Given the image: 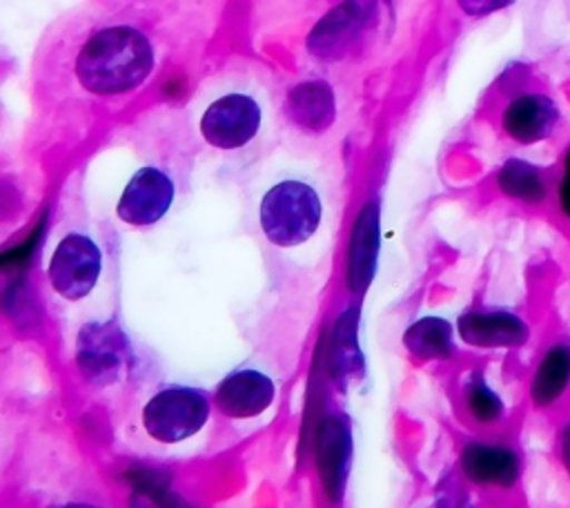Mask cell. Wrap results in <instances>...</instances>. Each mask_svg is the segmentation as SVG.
<instances>
[{
  "mask_svg": "<svg viewBox=\"0 0 570 508\" xmlns=\"http://www.w3.org/2000/svg\"><path fill=\"white\" fill-rule=\"evenodd\" d=\"M267 89L249 76L225 74L198 91L191 123L203 143L218 152H243L272 129Z\"/></svg>",
  "mask_w": 570,
  "mask_h": 508,
  "instance_id": "7a4b0ae2",
  "label": "cell"
},
{
  "mask_svg": "<svg viewBox=\"0 0 570 508\" xmlns=\"http://www.w3.org/2000/svg\"><path fill=\"white\" fill-rule=\"evenodd\" d=\"M459 7L472 16V18H481V16H490L494 11L505 9L508 4H512L514 0H456Z\"/></svg>",
  "mask_w": 570,
  "mask_h": 508,
  "instance_id": "603a6c76",
  "label": "cell"
},
{
  "mask_svg": "<svg viewBox=\"0 0 570 508\" xmlns=\"http://www.w3.org/2000/svg\"><path fill=\"white\" fill-rule=\"evenodd\" d=\"M497 187L505 198L528 207H539L554 194V183L548 169L519 156L503 160L497 172Z\"/></svg>",
  "mask_w": 570,
  "mask_h": 508,
  "instance_id": "2e32d148",
  "label": "cell"
},
{
  "mask_svg": "<svg viewBox=\"0 0 570 508\" xmlns=\"http://www.w3.org/2000/svg\"><path fill=\"white\" fill-rule=\"evenodd\" d=\"M62 508H94V506H87V504H67Z\"/></svg>",
  "mask_w": 570,
  "mask_h": 508,
  "instance_id": "cb8c5ba5",
  "label": "cell"
},
{
  "mask_svg": "<svg viewBox=\"0 0 570 508\" xmlns=\"http://www.w3.org/2000/svg\"><path fill=\"white\" fill-rule=\"evenodd\" d=\"M358 365L361 361H358V348L354 339V321H352V314H345L336 325V345H334L332 368L336 377H345V374H354Z\"/></svg>",
  "mask_w": 570,
  "mask_h": 508,
  "instance_id": "ffe728a7",
  "label": "cell"
},
{
  "mask_svg": "<svg viewBox=\"0 0 570 508\" xmlns=\"http://www.w3.org/2000/svg\"><path fill=\"white\" fill-rule=\"evenodd\" d=\"M376 256V207L367 205L354 227V243L350 256V283L363 290L370 283Z\"/></svg>",
  "mask_w": 570,
  "mask_h": 508,
  "instance_id": "ac0fdd59",
  "label": "cell"
},
{
  "mask_svg": "<svg viewBox=\"0 0 570 508\" xmlns=\"http://www.w3.org/2000/svg\"><path fill=\"white\" fill-rule=\"evenodd\" d=\"M352 459L350 428L341 417H327L318 430L316 463L325 492L332 501H338L345 490L347 470Z\"/></svg>",
  "mask_w": 570,
  "mask_h": 508,
  "instance_id": "5bb4252c",
  "label": "cell"
},
{
  "mask_svg": "<svg viewBox=\"0 0 570 508\" xmlns=\"http://www.w3.org/2000/svg\"><path fill=\"white\" fill-rule=\"evenodd\" d=\"M174 201V183L158 167L138 169L118 201L120 221L145 227L160 221Z\"/></svg>",
  "mask_w": 570,
  "mask_h": 508,
  "instance_id": "30bf717a",
  "label": "cell"
},
{
  "mask_svg": "<svg viewBox=\"0 0 570 508\" xmlns=\"http://www.w3.org/2000/svg\"><path fill=\"white\" fill-rule=\"evenodd\" d=\"M570 399V339L554 336L528 377V401L537 412H557Z\"/></svg>",
  "mask_w": 570,
  "mask_h": 508,
  "instance_id": "9c48e42d",
  "label": "cell"
},
{
  "mask_svg": "<svg viewBox=\"0 0 570 508\" xmlns=\"http://www.w3.org/2000/svg\"><path fill=\"white\" fill-rule=\"evenodd\" d=\"M559 123L561 109L557 100L543 91H519L499 114L503 136L523 147L552 138Z\"/></svg>",
  "mask_w": 570,
  "mask_h": 508,
  "instance_id": "52a82bcc",
  "label": "cell"
},
{
  "mask_svg": "<svg viewBox=\"0 0 570 508\" xmlns=\"http://www.w3.org/2000/svg\"><path fill=\"white\" fill-rule=\"evenodd\" d=\"M336 96L325 80H303L287 91L285 116L301 134H325L336 123Z\"/></svg>",
  "mask_w": 570,
  "mask_h": 508,
  "instance_id": "7c38bea8",
  "label": "cell"
},
{
  "mask_svg": "<svg viewBox=\"0 0 570 508\" xmlns=\"http://www.w3.org/2000/svg\"><path fill=\"white\" fill-rule=\"evenodd\" d=\"M552 450L559 468L563 475L570 479V414H566L557 428H554V439H552Z\"/></svg>",
  "mask_w": 570,
  "mask_h": 508,
  "instance_id": "7402d4cb",
  "label": "cell"
},
{
  "mask_svg": "<svg viewBox=\"0 0 570 508\" xmlns=\"http://www.w3.org/2000/svg\"><path fill=\"white\" fill-rule=\"evenodd\" d=\"M385 16L387 0H343L312 29L307 47L318 60H347L376 38Z\"/></svg>",
  "mask_w": 570,
  "mask_h": 508,
  "instance_id": "277c9868",
  "label": "cell"
},
{
  "mask_svg": "<svg viewBox=\"0 0 570 508\" xmlns=\"http://www.w3.org/2000/svg\"><path fill=\"white\" fill-rule=\"evenodd\" d=\"M258 221L269 243L276 247H298L318 232L323 203L307 180L281 178L265 189Z\"/></svg>",
  "mask_w": 570,
  "mask_h": 508,
  "instance_id": "3957f363",
  "label": "cell"
},
{
  "mask_svg": "<svg viewBox=\"0 0 570 508\" xmlns=\"http://www.w3.org/2000/svg\"><path fill=\"white\" fill-rule=\"evenodd\" d=\"M463 401H465L468 414L479 426H499L508 414L503 397L488 383V379L481 372L470 374V379L465 381Z\"/></svg>",
  "mask_w": 570,
  "mask_h": 508,
  "instance_id": "d6986e66",
  "label": "cell"
},
{
  "mask_svg": "<svg viewBox=\"0 0 570 508\" xmlns=\"http://www.w3.org/2000/svg\"><path fill=\"white\" fill-rule=\"evenodd\" d=\"M127 341L118 328L109 323L85 325L78 339V363L87 379L105 383L122 368Z\"/></svg>",
  "mask_w": 570,
  "mask_h": 508,
  "instance_id": "4fadbf2b",
  "label": "cell"
},
{
  "mask_svg": "<svg viewBox=\"0 0 570 508\" xmlns=\"http://www.w3.org/2000/svg\"><path fill=\"white\" fill-rule=\"evenodd\" d=\"M102 256L98 245L85 234H67L53 250L47 276L51 287L67 301L85 299L98 283Z\"/></svg>",
  "mask_w": 570,
  "mask_h": 508,
  "instance_id": "8992f818",
  "label": "cell"
},
{
  "mask_svg": "<svg viewBox=\"0 0 570 508\" xmlns=\"http://www.w3.org/2000/svg\"><path fill=\"white\" fill-rule=\"evenodd\" d=\"M459 334L472 348L517 350L528 345L532 328L512 310H472L461 314Z\"/></svg>",
  "mask_w": 570,
  "mask_h": 508,
  "instance_id": "8fae6325",
  "label": "cell"
},
{
  "mask_svg": "<svg viewBox=\"0 0 570 508\" xmlns=\"http://www.w3.org/2000/svg\"><path fill=\"white\" fill-rule=\"evenodd\" d=\"M403 341H405V348L423 361L448 359L454 354L452 328L448 321L439 316L419 319L412 328H407Z\"/></svg>",
  "mask_w": 570,
  "mask_h": 508,
  "instance_id": "e0dca14e",
  "label": "cell"
},
{
  "mask_svg": "<svg viewBox=\"0 0 570 508\" xmlns=\"http://www.w3.org/2000/svg\"><path fill=\"white\" fill-rule=\"evenodd\" d=\"M459 466L463 477L481 488L512 490L523 477V455L508 441H470L461 450Z\"/></svg>",
  "mask_w": 570,
  "mask_h": 508,
  "instance_id": "ba28073f",
  "label": "cell"
},
{
  "mask_svg": "<svg viewBox=\"0 0 570 508\" xmlns=\"http://www.w3.org/2000/svg\"><path fill=\"white\" fill-rule=\"evenodd\" d=\"M156 67L147 33L134 25H105L87 33L71 56V78L89 98L111 100L140 89Z\"/></svg>",
  "mask_w": 570,
  "mask_h": 508,
  "instance_id": "6da1fadb",
  "label": "cell"
},
{
  "mask_svg": "<svg viewBox=\"0 0 570 508\" xmlns=\"http://www.w3.org/2000/svg\"><path fill=\"white\" fill-rule=\"evenodd\" d=\"M274 399V383L256 370H238L223 379L216 390V406L232 419L261 414Z\"/></svg>",
  "mask_w": 570,
  "mask_h": 508,
  "instance_id": "9a60e30c",
  "label": "cell"
},
{
  "mask_svg": "<svg viewBox=\"0 0 570 508\" xmlns=\"http://www.w3.org/2000/svg\"><path fill=\"white\" fill-rule=\"evenodd\" d=\"M554 205L557 212L563 221L570 223V145L563 152V160H561V172L554 180Z\"/></svg>",
  "mask_w": 570,
  "mask_h": 508,
  "instance_id": "44dd1931",
  "label": "cell"
},
{
  "mask_svg": "<svg viewBox=\"0 0 570 508\" xmlns=\"http://www.w3.org/2000/svg\"><path fill=\"white\" fill-rule=\"evenodd\" d=\"M207 397L194 388H167L156 392L145 410V430L163 443H176L196 434L207 421Z\"/></svg>",
  "mask_w": 570,
  "mask_h": 508,
  "instance_id": "5b68a950",
  "label": "cell"
}]
</instances>
